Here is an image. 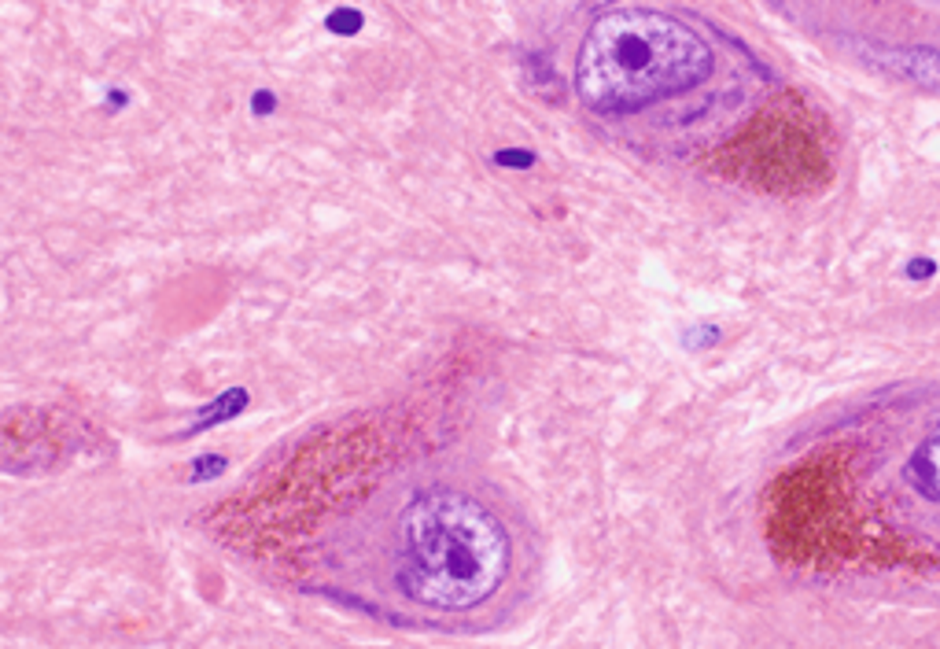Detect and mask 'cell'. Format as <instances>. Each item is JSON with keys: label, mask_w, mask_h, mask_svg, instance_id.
<instances>
[{"label": "cell", "mask_w": 940, "mask_h": 649, "mask_svg": "<svg viewBox=\"0 0 940 649\" xmlns=\"http://www.w3.org/2000/svg\"><path fill=\"white\" fill-rule=\"evenodd\" d=\"M513 565V542L498 513L461 487H424L395 513L392 587L435 612H468L498 594Z\"/></svg>", "instance_id": "1"}, {"label": "cell", "mask_w": 940, "mask_h": 649, "mask_svg": "<svg viewBox=\"0 0 940 649\" xmlns=\"http://www.w3.org/2000/svg\"><path fill=\"white\" fill-rule=\"evenodd\" d=\"M712 45L683 19L656 8L601 12L576 56V97L601 119H631L712 78Z\"/></svg>", "instance_id": "2"}, {"label": "cell", "mask_w": 940, "mask_h": 649, "mask_svg": "<svg viewBox=\"0 0 940 649\" xmlns=\"http://www.w3.org/2000/svg\"><path fill=\"white\" fill-rule=\"evenodd\" d=\"M867 59H874L885 74L911 81L918 89H933L940 92V48H863Z\"/></svg>", "instance_id": "3"}, {"label": "cell", "mask_w": 940, "mask_h": 649, "mask_svg": "<svg viewBox=\"0 0 940 649\" xmlns=\"http://www.w3.org/2000/svg\"><path fill=\"white\" fill-rule=\"evenodd\" d=\"M907 484L929 498V502H940V424H933L922 443L914 446V454L907 457Z\"/></svg>", "instance_id": "4"}, {"label": "cell", "mask_w": 940, "mask_h": 649, "mask_svg": "<svg viewBox=\"0 0 940 649\" xmlns=\"http://www.w3.org/2000/svg\"><path fill=\"white\" fill-rule=\"evenodd\" d=\"M933 262L929 258H914V262H907V277H933Z\"/></svg>", "instance_id": "5"}, {"label": "cell", "mask_w": 940, "mask_h": 649, "mask_svg": "<svg viewBox=\"0 0 940 649\" xmlns=\"http://www.w3.org/2000/svg\"><path fill=\"white\" fill-rule=\"evenodd\" d=\"M498 162H506V166H531V155L527 152H502Z\"/></svg>", "instance_id": "6"}]
</instances>
